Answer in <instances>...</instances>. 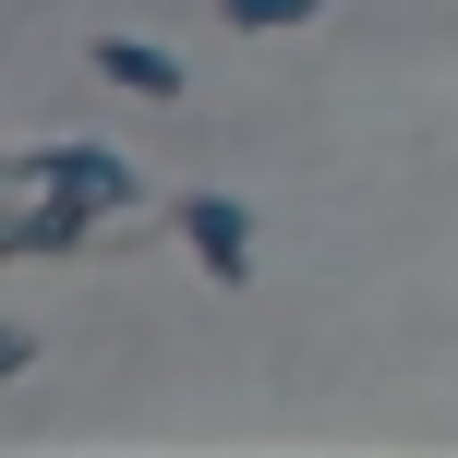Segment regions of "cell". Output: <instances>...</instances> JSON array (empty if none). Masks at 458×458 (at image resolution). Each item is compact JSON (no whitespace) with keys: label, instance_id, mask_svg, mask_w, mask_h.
I'll use <instances>...</instances> for the list:
<instances>
[{"label":"cell","instance_id":"6da1fadb","mask_svg":"<svg viewBox=\"0 0 458 458\" xmlns=\"http://www.w3.org/2000/svg\"><path fill=\"white\" fill-rule=\"evenodd\" d=\"M169 229L193 242V266H206L217 290H242V277H253V217L229 206V193H169Z\"/></svg>","mask_w":458,"mask_h":458},{"label":"cell","instance_id":"7a4b0ae2","mask_svg":"<svg viewBox=\"0 0 458 458\" xmlns=\"http://www.w3.org/2000/svg\"><path fill=\"white\" fill-rule=\"evenodd\" d=\"M48 193H72V206H133V157H109V145H48V157H24Z\"/></svg>","mask_w":458,"mask_h":458},{"label":"cell","instance_id":"3957f363","mask_svg":"<svg viewBox=\"0 0 458 458\" xmlns=\"http://www.w3.org/2000/svg\"><path fill=\"white\" fill-rule=\"evenodd\" d=\"M85 72H109L121 97H182V61L145 48V37H85Z\"/></svg>","mask_w":458,"mask_h":458},{"label":"cell","instance_id":"277c9868","mask_svg":"<svg viewBox=\"0 0 458 458\" xmlns=\"http://www.w3.org/2000/svg\"><path fill=\"white\" fill-rule=\"evenodd\" d=\"M217 13H229V24H242V37H277V24H314V13H326V0H217Z\"/></svg>","mask_w":458,"mask_h":458},{"label":"cell","instance_id":"5b68a950","mask_svg":"<svg viewBox=\"0 0 458 458\" xmlns=\"http://www.w3.org/2000/svg\"><path fill=\"white\" fill-rule=\"evenodd\" d=\"M24 362H37V338H24V326H0V386H13Z\"/></svg>","mask_w":458,"mask_h":458}]
</instances>
